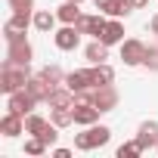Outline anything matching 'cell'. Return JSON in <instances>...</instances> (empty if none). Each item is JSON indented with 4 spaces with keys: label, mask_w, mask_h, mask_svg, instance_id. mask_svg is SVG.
<instances>
[{
    "label": "cell",
    "mask_w": 158,
    "mask_h": 158,
    "mask_svg": "<svg viewBox=\"0 0 158 158\" xmlns=\"http://www.w3.org/2000/svg\"><path fill=\"white\" fill-rule=\"evenodd\" d=\"M109 139H112V130H109L106 124H90L84 133H77V136H74V149H81V152L102 149Z\"/></svg>",
    "instance_id": "cell-1"
},
{
    "label": "cell",
    "mask_w": 158,
    "mask_h": 158,
    "mask_svg": "<svg viewBox=\"0 0 158 158\" xmlns=\"http://www.w3.org/2000/svg\"><path fill=\"white\" fill-rule=\"evenodd\" d=\"M93 3H96V10H99V13H106V10L112 6V0H93Z\"/></svg>",
    "instance_id": "cell-30"
},
{
    "label": "cell",
    "mask_w": 158,
    "mask_h": 158,
    "mask_svg": "<svg viewBox=\"0 0 158 158\" xmlns=\"http://www.w3.org/2000/svg\"><path fill=\"white\" fill-rule=\"evenodd\" d=\"M65 87H71L74 93H81V90H90V87H93V71H90V68L68 71V74H65Z\"/></svg>",
    "instance_id": "cell-8"
},
{
    "label": "cell",
    "mask_w": 158,
    "mask_h": 158,
    "mask_svg": "<svg viewBox=\"0 0 158 158\" xmlns=\"http://www.w3.org/2000/svg\"><path fill=\"white\" fill-rule=\"evenodd\" d=\"M50 121H53L59 130H62V127H68V124H74V112H71V106H65V109H53Z\"/></svg>",
    "instance_id": "cell-21"
},
{
    "label": "cell",
    "mask_w": 158,
    "mask_h": 158,
    "mask_svg": "<svg viewBox=\"0 0 158 158\" xmlns=\"http://www.w3.org/2000/svg\"><path fill=\"white\" fill-rule=\"evenodd\" d=\"M93 71V87H106V84H115V68L109 62H99V65H90Z\"/></svg>",
    "instance_id": "cell-16"
},
{
    "label": "cell",
    "mask_w": 158,
    "mask_h": 158,
    "mask_svg": "<svg viewBox=\"0 0 158 158\" xmlns=\"http://www.w3.org/2000/svg\"><path fill=\"white\" fill-rule=\"evenodd\" d=\"M149 28H152V34H158V16H155V19L149 22Z\"/></svg>",
    "instance_id": "cell-33"
},
{
    "label": "cell",
    "mask_w": 158,
    "mask_h": 158,
    "mask_svg": "<svg viewBox=\"0 0 158 158\" xmlns=\"http://www.w3.org/2000/svg\"><path fill=\"white\" fill-rule=\"evenodd\" d=\"M47 124H50V121H47V118H40V115H34V112H31V115H25V133H31V136H40Z\"/></svg>",
    "instance_id": "cell-22"
},
{
    "label": "cell",
    "mask_w": 158,
    "mask_h": 158,
    "mask_svg": "<svg viewBox=\"0 0 158 158\" xmlns=\"http://www.w3.org/2000/svg\"><path fill=\"white\" fill-rule=\"evenodd\" d=\"M143 65H146L149 71H158V47H146V59H143Z\"/></svg>",
    "instance_id": "cell-26"
},
{
    "label": "cell",
    "mask_w": 158,
    "mask_h": 158,
    "mask_svg": "<svg viewBox=\"0 0 158 158\" xmlns=\"http://www.w3.org/2000/svg\"><path fill=\"white\" fill-rule=\"evenodd\" d=\"M90 102H93L99 112H112V109H118V90H115L112 84L93 87V90H90Z\"/></svg>",
    "instance_id": "cell-3"
},
{
    "label": "cell",
    "mask_w": 158,
    "mask_h": 158,
    "mask_svg": "<svg viewBox=\"0 0 158 158\" xmlns=\"http://www.w3.org/2000/svg\"><path fill=\"white\" fill-rule=\"evenodd\" d=\"M13 13H34V0H10Z\"/></svg>",
    "instance_id": "cell-29"
},
{
    "label": "cell",
    "mask_w": 158,
    "mask_h": 158,
    "mask_svg": "<svg viewBox=\"0 0 158 158\" xmlns=\"http://www.w3.org/2000/svg\"><path fill=\"white\" fill-rule=\"evenodd\" d=\"M136 143L143 146V152L146 149H155L158 146V121H143L139 130H136Z\"/></svg>",
    "instance_id": "cell-12"
},
{
    "label": "cell",
    "mask_w": 158,
    "mask_h": 158,
    "mask_svg": "<svg viewBox=\"0 0 158 158\" xmlns=\"http://www.w3.org/2000/svg\"><path fill=\"white\" fill-rule=\"evenodd\" d=\"M31 56H34V50H31V44H28V40L10 44V50H6V62H13V65H28V62H31Z\"/></svg>",
    "instance_id": "cell-10"
},
{
    "label": "cell",
    "mask_w": 158,
    "mask_h": 158,
    "mask_svg": "<svg viewBox=\"0 0 158 158\" xmlns=\"http://www.w3.org/2000/svg\"><path fill=\"white\" fill-rule=\"evenodd\" d=\"M40 139H44V143H47V146H53V143H56V139H59V127H56V124H53V121H50V124H47V127H44V133H40Z\"/></svg>",
    "instance_id": "cell-28"
},
{
    "label": "cell",
    "mask_w": 158,
    "mask_h": 158,
    "mask_svg": "<svg viewBox=\"0 0 158 158\" xmlns=\"http://www.w3.org/2000/svg\"><path fill=\"white\" fill-rule=\"evenodd\" d=\"M50 146L40 139V136H31V139H25V155H44Z\"/></svg>",
    "instance_id": "cell-24"
},
{
    "label": "cell",
    "mask_w": 158,
    "mask_h": 158,
    "mask_svg": "<svg viewBox=\"0 0 158 158\" xmlns=\"http://www.w3.org/2000/svg\"><path fill=\"white\" fill-rule=\"evenodd\" d=\"M99 40H102L106 47H115V44H121V40H124V25H121V19H112V22H106V28H102Z\"/></svg>",
    "instance_id": "cell-14"
},
{
    "label": "cell",
    "mask_w": 158,
    "mask_h": 158,
    "mask_svg": "<svg viewBox=\"0 0 158 158\" xmlns=\"http://www.w3.org/2000/svg\"><path fill=\"white\" fill-rule=\"evenodd\" d=\"M136 155H143V146L133 139V143H121L118 146V158H136Z\"/></svg>",
    "instance_id": "cell-25"
},
{
    "label": "cell",
    "mask_w": 158,
    "mask_h": 158,
    "mask_svg": "<svg viewBox=\"0 0 158 158\" xmlns=\"http://www.w3.org/2000/svg\"><path fill=\"white\" fill-rule=\"evenodd\" d=\"M121 59H124V65H143V59H146V44L136 40V37L121 40Z\"/></svg>",
    "instance_id": "cell-6"
},
{
    "label": "cell",
    "mask_w": 158,
    "mask_h": 158,
    "mask_svg": "<svg viewBox=\"0 0 158 158\" xmlns=\"http://www.w3.org/2000/svg\"><path fill=\"white\" fill-rule=\"evenodd\" d=\"M130 10H133V6H130V0H112V6L106 10V16H112V19H124Z\"/></svg>",
    "instance_id": "cell-23"
},
{
    "label": "cell",
    "mask_w": 158,
    "mask_h": 158,
    "mask_svg": "<svg viewBox=\"0 0 158 158\" xmlns=\"http://www.w3.org/2000/svg\"><path fill=\"white\" fill-rule=\"evenodd\" d=\"M71 112H74V124H81V127L96 124V121H99V115H102L93 102H74V106H71Z\"/></svg>",
    "instance_id": "cell-7"
},
{
    "label": "cell",
    "mask_w": 158,
    "mask_h": 158,
    "mask_svg": "<svg viewBox=\"0 0 158 158\" xmlns=\"http://www.w3.org/2000/svg\"><path fill=\"white\" fill-rule=\"evenodd\" d=\"M155 149H158V146H155Z\"/></svg>",
    "instance_id": "cell-35"
},
{
    "label": "cell",
    "mask_w": 158,
    "mask_h": 158,
    "mask_svg": "<svg viewBox=\"0 0 158 158\" xmlns=\"http://www.w3.org/2000/svg\"><path fill=\"white\" fill-rule=\"evenodd\" d=\"M84 56H87V62H90V65H99V62H106V59H109V47H106L99 37H93V44H87Z\"/></svg>",
    "instance_id": "cell-17"
},
{
    "label": "cell",
    "mask_w": 158,
    "mask_h": 158,
    "mask_svg": "<svg viewBox=\"0 0 158 158\" xmlns=\"http://www.w3.org/2000/svg\"><path fill=\"white\" fill-rule=\"evenodd\" d=\"M25 90H28V93H31V96H34L37 102H47V99H50V93H53V87H50V84L44 81L40 74L28 77V84H25Z\"/></svg>",
    "instance_id": "cell-15"
},
{
    "label": "cell",
    "mask_w": 158,
    "mask_h": 158,
    "mask_svg": "<svg viewBox=\"0 0 158 158\" xmlns=\"http://www.w3.org/2000/svg\"><path fill=\"white\" fill-rule=\"evenodd\" d=\"M37 106V99L22 87V90H16V93H10V99H6V112H16V115H31V109Z\"/></svg>",
    "instance_id": "cell-4"
},
{
    "label": "cell",
    "mask_w": 158,
    "mask_h": 158,
    "mask_svg": "<svg viewBox=\"0 0 158 158\" xmlns=\"http://www.w3.org/2000/svg\"><path fill=\"white\" fill-rule=\"evenodd\" d=\"M28 65H13V62H3V74H0V90H3L6 96L22 90L28 84Z\"/></svg>",
    "instance_id": "cell-2"
},
{
    "label": "cell",
    "mask_w": 158,
    "mask_h": 158,
    "mask_svg": "<svg viewBox=\"0 0 158 158\" xmlns=\"http://www.w3.org/2000/svg\"><path fill=\"white\" fill-rule=\"evenodd\" d=\"M3 37H6V44H19V40H25V31H19L13 25H3Z\"/></svg>",
    "instance_id": "cell-27"
},
{
    "label": "cell",
    "mask_w": 158,
    "mask_h": 158,
    "mask_svg": "<svg viewBox=\"0 0 158 158\" xmlns=\"http://www.w3.org/2000/svg\"><path fill=\"white\" fill-rule=\"evenodd\" d=\"M71 3H84V0H71Z\"/></svg>",
    "instance_id": "cell-34"
},
{
    "label": "cell",
    "mask_w": 158,
    "mask_h": 158,
    "mask_svg": "<svg viewBox=\"0 0 158 158\" xmlns=\"http://www.w3.org/2000/svg\"><path fill=\"white\" fill-rule=\"evenodd\" d=\"M53 44H56L62 53L77 50V44H81V31H77V25H62V28L53 34Z\"/></svg>",
    "instance_id": "cell-5"
},
{
    "label": "cell",
    "mask_w": 158,
    "mask_h": 158,
    "mask_svg": "<svg viewBox=\"0 0 158 158\" xmlns=\"http://www.w3.org/2000/svg\"><path fill=\"white\" fill-rule=\"evenodd\" d=\"M74 25H77V31H81V34L99 37L102 28H106V19H102V13H96V16H84V13H81V19H77Z\"/></svg>",
    "instance_id": "cell-9"
},
{
    "label": "cell",
    "mask_w": 158,
    "mask_h": 158,
    "mask_svg": "<svg viewBox=\"0 0 158 158\" xmlns=\"http://www.w3.org/2000/svg\"><path fill=\"white\" fill-rule=\"evenodd\" d=\"M74 102H77V96H74V90L65 87V84L53 87V93H50V99H47L50 109H65V106H74Z\"/></svg>",
    "instance_id": "cell-11"
},
{
    "label": "cell",
    "mask_w": 158,
    "mask_h": 158,
    "mask_svg": "<svg viewBox=\"0 0 158 158\" xmlns=\"http://www.w3.org/2000/svg\"><path fill=\"white\" fill-rule=\"evenodd\" d=\"M56 16H59L62 25H74L77 19H81V3H71V0H65V3L56 10Z\"/></svg>",
    "instance_id": "cell-19"
},
{
    "label": "cell",
    "mask_w": 158,
    "mask_h": 158,
    "mask_svg": "<svg viewBox=\"0 0 158 158\" xmlns=\"http://www.w3.org/2000/svg\"><path fill=\"white\" fill-rule=\"evenodd\" d=\"M53 155H56V158H68V155H71V149H53Z\"/></svg>",
    "instance_id": "cell-31"
},
{
    "label": "cell",
    "mask_w": 158,
    "mask_h": 158,
    "mask_svg": "<svg viewBox=\"0 0 158 158\" xmlns=\"http://www.w3.org/2000/svg\"><path fill=\"white\" fill-rule=\"evenodd\" d=\"M40 77H44L50 87L65 84V74H62V68H59V65H44V68H40Z\"/></svg>",
    "instance_id": "cell-20"
},
{
    "label": "cell",
    "mask_w": 158,
    "mask_h": 158,
    "mask_svg": "<svg viewBox=\"0 0 158 158\" xmlns=\"http://www.w3.org/2000/svg\"><path fill=\"white\" fill-rule=\"evenodd\" d=\"M56 22H59V16L50 13V10H37V13H34V28H37L40 34H50V31L56 28Z\"/></svg>",
    "instance_id": "cell-18"
},
{
    "label": "cell",
    "mask_w": 158,
    "mask_h": 158,
    "mask_svg": "<svg viewBox=\"0 0 158 158\" xmlns=\"http://www.w3.org/2000/svg\"><path fill=\"white\" fill-rule=\"evenodd\" d=\"M130 6L133 10H143V6H149V0H130Z\"/></svg>",
    "instance_id": "cell-32"
},
{
    "label": "cell",
    "mask_w": 158,
    "mask_h": 158,
    "mask_svg": "<svg viewBox=\"0 0 158 158\" xmlns=\"http://www.w3.org/2000/svg\"><path fill=\"white\" fill-rule=\"evenodd\" d=\"M0 133L3 136H19V133H25V118L22 115H16V112H6L3 118H0Z\"/></svg>",
    "instance_id": "cell-13"
}]
</instances>
